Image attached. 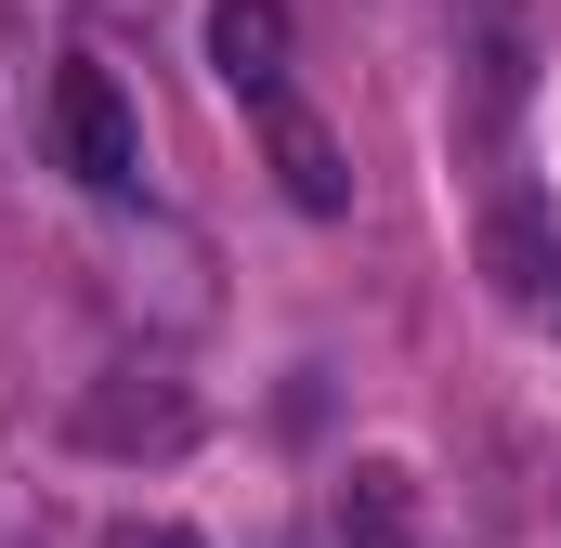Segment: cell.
<instances>
[{"instance_id":"1","label":"cell","mask_w":561,"mask_h":548,"mask_svg":"<svg viewBox=\"0 0 561 548\" xmlns=\"http://www.w3.org/2000/svg\"><path fill=\"white\" fill-rule=\"evenodd\" d=\"M66 431H79L92 457H183V444H196V392H183L170 366H105V379L66 406Z\"/></svg>"},{"instance_id":"2","label":"cell","mask_w":561,"mask_h":548,"mask_svg":"<svg viewBox=\"0 0 561 548\" xmlns=\"http://www.w3.org/2000/svg\"><path fill=\"white\" fill-rule=\"evenodd\" d=\"M53 144H66V170L92 196H131L144 183V132H131V105H118L105 66H53Z\"/></svg>"},{"instance_id":"3","label":"cell","mask_w":561,"mask_h":548,"mask_svg":"<svg viewBox=\"0 0 561 548\" xmlns=\"http://www.w3.org/2000/svg\"><path fill=\"white\" fill-rule=\"evenodd\" d=\"M483 287L523 327H561V209L549 196H496L483 209Z\"/></svg>"},{"instance_id":"4","label":"cell","mask_w":561,"mask_h":548,"mask_svg":"<svg viewBox=\"0 0 561 548\" xmlns=\"http://www.w3.org/2000/svg\"><path fill=\"white\" fill-rule=\"evenodd\" d=\"M209 66H222V92L275 105L287 92V0H209Z\"/></svg>"},{"instance_id":"5","label":"cell","mask_w":561,"mask_h":548,"mask_svg":"<svg viewBox=\"0 0 561 548\" xmlns=\"http://www.w3.org/2000/svg\"><path fill=\"white\" fill-rule=\"evenodd\" d=\"M262 144H275V183H287V209H353V170H340V144H327V118H300V105H262Z\"/></svg>"},{"instance_id":"6","label":"cell","mask_w":561,"mask_h":548,"mask_svg":"<svg viewBox=\"0 0 561 548\" xmlns=\"http://www.w3.org/2000/svg\"><path fill=\"white\" fill-rule=\"evenodd\" d=\"M340 548H419V483H405L392 457H366V470L340 483Z\"/></svg>"},{"instance_id":"7","label":"cell","mask_w":561,"mask_h":548,"mask_svg":"<svg viewBox=\"0 0 561 548\" xmlns=\"http://www.w3.org/2000/svg\"><path fill=\"white\" fill-rule=\"evenodd\" d=\"M105 548H209V536H183V523H144V510H131V523H105Z\"/></svg>"}]
</instances>
